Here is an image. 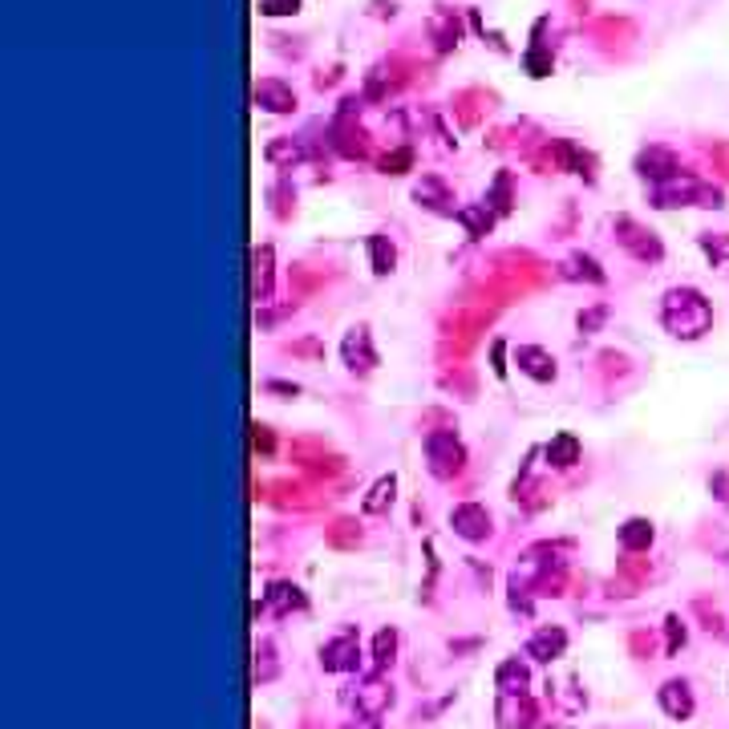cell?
Instances as JSON below:
<instances>
[{"mask_svg": "<svg viewBox=\"0 0 729 729\" xmlns=\"http://www.w3.org/2000/svg\"><path fill=\"white\" fill-rule=\"evenodd\" d=\"M564 648H567L564 628H543V633H535L527 641V656H535V661H556Z\"/></svg>", "mask_w": 729, "mask_h": 729, "instance_id": "7c38bea8", "label": "cell"}, {"mask_svg": "<svg viewBox=\"0 0 729 729\" xmlns=\"http://www.w3.org/2000/svg\"><path fill=\"white\" fill-rule=\"evenodd\" d=\"M495 685H499L503 693H527V669H523L518 661H503Z\"/></svg>", "mask_w": 729, "mask_h": 729, "instance_id": "44dd1931", "label": "cell"}, {"mask_svg": "<svg viewBox=\"0 0 729 729\" xmlns=\"http://www.w3.org/2000/svg\"><path fill=\"white\" fill-rule=\"evenodd\" d=\"M394 653H397V633L394 628H381V633L373 636V664L377 669H389V664H394Z\"/></svg>", "mask_w": 729, "mask_h": 729, "instance_id": "603a6c76", "label": "cell"}, {"mask_svg": "<svg viewBox=\"0 0 729 729\" xmlns=\"http://www.w3.org/2000/svg\"><path fill=\"white\" fill-rule=\"evenodd\" d=\"M394 490H397V479L394 474H385V479H377L373 482V490H369V499L361 503V510L364 515H381L389 503H394Z\"/></svg>", "mask_w": 729, "mask_h": 729, "instance_id": "ac0fdd59", "label": "cell"}, {"mask_svg": "<svg viewBox=\"0 0 729 729\" xmlns=\"http://www.w3.org/2000/svg\"><path fill=\"white\" fill-rule=\"evenodd\" d=\"M523 65H527L531 77H547L551 73V53H547L543 45H531V53L523 58Z\"/></svg>", "mask_w": 729, "mask_h": 729, "instance_id": "4316f807", "label": "cell"}, {"mask_svg": "<svg viewBox=\"0 0 729 729\" xmlns=\"http://www.w3.org/2000/svg\"><path fill=\"white\" fill-rule=\"evenodd\" d=\"M369 259H373L377 276H389V272H394V264H397L394 243L385 240V235H369Z\"/></svg>", "mask_w": 729, "mask_h": 729, "instance_id": "ffe728a7", "label": "cell"}, {"mask_svg": "<svg viewBox=\"0 0 729 729\" xmlns=\"http://www.w3.org/2000/svg\"><path fill=\"white\" fill-rule=\"evenodd\" d=\"M515 361H518V369L527 377H535V381H551L556 377V361L543 353V349H531V345H523L515 353Z\"/></svg>", "mask_w": 729, "mask_h": 729, "instance_id": "4fadbf2b", "label": "cell"}, {"mask_svg": "<svg viewBox=\"0 0 729 729\" xmlns=\"http://www.w3.org/2000/svg\"><path fill=\"white\" fill-rule=\"evenodd\" d=\"M636 171L661 187V182H669V179L681 174V158H677L672 150H664V146H648V150H641V158H636Z\"/></svg>", "mask_w": 729, "mask_h": 729, "instance_id": "277c9868", "label": "cell"}, {"mask_svg": "<svg viewBox=\"0 0 729 729\" xmlns=\"http://www.w3.org/2000/svg\"><path fill=\"white\" fill-rule=\"evenodd\" d=\"M600 320H604V308H592L587 317H579V328H595Z\"/></svg>", "mask_w": 729, "mask_h": 729, "instance_id": "d6a6232c", "label": "cell"}, {"mask_svg": "<svg viewBox=\"0 0 729 729\" xmlns=\"http://www.w3.org/2000/svg\"><path fill=\"white\" fill-rule=\"evenodd\" d=\"M413 195H418V203H426L430 211H454L450 191H446V182L441 179H422L418 187H413Z\"/></svg>", "mask_w": 729, "mask_h": 729, "instance_id": "2e32d148", "label": "cell"}, {"mask_svg": "<svg viewBox=\"0 0 729 729\" xmlns=\"http://www.w3.org/2000/svg\"><path fill=\"white\" fill-rule=\"evenodd\" d=\"M564 276L587 280V284H604V272H600V264H595L592 256H572L567 259V268H564Z\"/></svg>", "mask_w": 729, "mask_h": 729, "instance_id": "7402d4cb", "label": "cell"}, {"mask_svg": "<svg viewBox=\"0 0 729 729\" xmlns=\"http://www.w3.org/2000/svg\"><path fill=\"white\" fill-rule=\"evenodd\" d=\"M661 320L672 336L681 341H697L701 333H710L713 325V304L701 296L697 288H672L661 300Z\"/></svg>", "mask_w": 729, "mask_h": 729, "instance_id": "6da1fadb", "label": "cell"}, {"mask_svg": "<svg viewBox=\"0 0 729 729\" xmlns=\"http://www.w3.org/2000/svg\"><path fill=\"white\" fill-rule=\"evenodd\" d=\"M499 721H503L507 729H531V721H535V710H531L527 693H503V701H499Z\"/></svg>", "mask_w": 729, "mask_h": 729, "instance_id": "9c48e42d", "label": "cell"}, {"mask_svg": "<svg viewBox=\"0 0 729 729\" xmlns=\"http://www.w3.org/2000/svg\"><path fill=\"white\" fill-rule=\"evenodd\" d=\"M349 729H381V725H377V717H364V721H357V725H349Z\"/></svg>", "mask_w": 729, "mask_h": 729, "instance_id": "836d02e7", "label": "cell"}, {"mask_svg": "<svg viewBox=\"0 0 729 729\" xmlns=\"http://www.w3.org/2000/svg\"><path fill=\"white\" fill-rule=\"evenodd\" d=\"M256 106L272 110V114H292L296 110V94L284 81H276V77H264V81H256Z\"/></svg>", "mask_w": 729, "mask_h": 729, "instance_id": "ba28073f", "label": "cell"}, {"mask_svg": "<svg viewBox=\"0 0 729 729\" xmlns=\"http://www.w3.org/2000/svg\"><path fill=\"white\" fill-rule=\"evenodd\" d=\"M495 207H499V211H510V174H499V179H495Z\"/></svg>", "mask_w": 729, "mask_h": 729, "instance_id": "f1b7e54d", "label": "cell"}, {"mask_svg": "<svg viewBox=\"0 0 729 729\" xmlns=\"http://www.w3.org/2000/svg\"><path fill=\"white\" fill-rule=\"evenodd\" d=\"M458 219L466 223V227H471V235H474V240H479V235H487V231H490V211H487V203H482V207H462V211H458Z\"/></svg>", "mask_w": 729, "mask_h": 729, "instance_id": "cb8c5ba5", "label": "cell"}, {"mask_svg": "<svg viewBox=\"0 0 729 729\" xmlns=\"http://www.w3.org/2000/svg\"><path fill=\"white\" fill-rule=\"evenodd\" d=\"M547 458H551V466H559V471L576 466L579 462V441L572 438V434H556V438L547 441Z\"/></svg>", "mask_w": 729, "mask_h": 729, "instance_id": "9a60e30c", "label": "cell"}, {"mask_svg": "<svg viewBox=\"0 0 729 729\" xmlns=\"http://www.w3.org/2000/svg\"><path fill=\"white\" fill-rule=\"evenodd\" d=\"M620 543L628 547V551H644V547L653 543V523H648V518H628L620 527Z\"/></svg>", "mask_w": 729, "mask_h": 729, "instance_id": "d6986e66", "label": "cell"}, {"mask_svg": "<svg viewBox=\"0 0 729 729\" xmlns=\"http://www.w3.org/2000/svg\"><path fill=\"white\" fill-rule=\"evenodd\" d=\"M300 9V0H259V12L264 17H288Z\"/></svg>", "mask_w": 729, "mask_h": 729, "instance_id": "83f0119b", "label": "cell"}, {"mask_svg": "<svg viewBox=\"0 0 729 729\" xmlns=\"http://www.w3.org/2000/svg\"><path fill=\"white\" fill-rule=\"evenodd\" d=\"M426 458H430V471L438 474V479H446V474H454L462 466V441L454 438V434L446 430H434L430 438H426Z\"/></svg>", "mask_w": 729, "mask_h": 729, "instance_id": "7a4b0ae2", "label": "cell"}, {"mask_svg": "<svg viewBox=\"0 0 729 729\" xmlns=\"http://www.w3.org/2000/svg\"><path fill=\"white\" fill-rule=\"evenodd\" d=\"M308 600H304V592H300L296 584H272L268 587V608L272 612H292V608H304Z\"/></svg>", "mask_w": 729, "mask_h": 729, "instance_id": "e0dca14e", "label": "cell"}, {"mask_svg": "<svg viewBox=\"0 0 729 729\" xmlns=\"http://www.w3.org/2000/svg\"><path fill=\"white\" fill-rule=\"evenodd\" d=\"M389 701H394V689H389L381 677H364V681H357L353 693H349V705H353L361 717H381V713L389 710Z\"/></svg>", "mask_w": 729, "mask_h": 729, "instance_id": "3957f363", "label": "cell"}, {"mask_svg": "<svg viewBox=\"0 0 729 729\" xmlns=\"http://www.w3.org/2000/svg\"><path fill=\"white\" fill-rule=\"evenodd\" d=\"M450 523H454V531H458L462 539H487V531H490V515H487V507H479V503H458L454 515H450Z\"/></svg>", "mask_w": 729, "mask_h": 729, "instance_id": "52a82bcc", "label": "cell"}, {"mask_svg": "<svg viewBox=\"0 0 729 729\" xmlns=\"http://www.w3.org/2000/svg\"><path fill=\"white\" fill-rule=\"evenodd\" d=\"M341 349H345V364H353V369H361V373L377 364L373 349H369V333H364V328H353V333L345 336V345H341Z\"/></svg>", "mask_w": 729, "mask_h": 729, "instance_id": "5bb4252c", "label": "cell"}, {"mask_svg": "<svg viewBox=\"0 0 729 729\" xmlns=\"http://www.w3.org/2000/svg\"><path fill=\"white\" fill-rule=\"evenodd\" d=\"M251 441H256V450H264V454H272V446H276V441H272V434L264 430V426H251Z\"/></svg>", "mask_w": 729, "mask_h": 729, "instance_id": "4dcf8cb0", "label": "cell"}, {"mask_svg": "<svg viewBox=\"0 0 729 729\" xmlns=\"http://www.w3.org/2000/svg\"><path fill=\"white\" fill-rule=\"evenodd\" d=\"M251 296H256L259 304L272 296V248L268 243L251 251Z\"/></svg>", "mask_w": 729, "mask_h": 729, "instance_id": "8fae6325", "label": "cell"}, {"mask_svg": "<svg viewBox=\"0 0 729 729\" xmlns=\"http://www.w3.org/2000/svg\"><path fill=\"white\" fill-rule=\"evenodd\" d=\"M503 349H507V345H503V341H495V345H490V361H495V373H507V364H503Z\"/></svg>", "mask_w": 729, "mask_h": 729, "instance_id": "1f68e13d", "label": "cell"}, {"mask_svg": "<svg viewBox=\"0 0 729 729\" xmlns=\"http://www.w3.org/2000/svg\"><path fill=\"white\" fill-rule=\"evenodd\" d=\"M357 656H361V644H357V636H336V641H328L325 648H320V664H325V672H349L357 669Z\"/></svg>", "mask_w": 729, "mask_h": 729, "instance_id": "8992f818", "label": "cell"}, {"mask_svg": "<svg viewBox=\"0 0 729 729\" xmlns=\"http://www.w3.org/2000/svg\"><path fill=\"white\" fill-rule=\"evenodd\" d=\"M300 158H304V150L292 138H280V142L268 146V163H300Z\"/></svg>", "mask_w": 729, "mask_h": 729, "instance_id": "d4e9b609", "label": "cell"}, {"mask_svg": "<svg viewBox=\"0 0 729 729\" xmlns=\"http://www.w3.org/2000/svg\"><path fill=\"white\" fill-rule=\"evenodd\" d=\"M664 624H669V656H672V653H677V648L685 644V624L677 620V616H669Z\"/></svg>", "mask_w": 729, "mask_h": 729, "instance_id": "f546056e", "label": "cell"}, {"mask_svg": "<svg viewBox=\"0 0 729 729\" xmlns=\"http://www.w3.org/2000/svg\"><path fill=\"white\" fill-rule=\"evenodd\" d=\"M616 231H620V243L628 251H633L636 259H661V240H656L653 231H644L641 223H633V219H616Z\"/></svg>", "mask_w": 729, "mask_h": 729, "instance_id": "5b68a950", "label": "cell"}, {"mask_svg": "<svg viewBox=\"0 0 729 729\" xmlns=\"http://www.w3.org/2000/svg\"><path fill=\"white\" fill-rule=\"evenodd\" d=\"M656 697H661V710L669 713V717H677V721H685L693 713V693H689V685L685 681H664Z\"/></svg>", "mask_w": 729, "mask_h": 729, "instance_id": "30bf717a", "label": "cell"}, {"mask_svg": "<svg viewBox=\"0 0 729 729\" xmlns=\"http://www.w3.org/2000/svg\"><path fill=\"white\" fill-rule=\"evenodd\" d=\"M410 166H413V150H410V146H402V150H389V154L381 158V171H385V174H405Z\"/></svg>", "mask_w": 729, "mask_h": 729, "instance_id": "484cf974", "label": "cell"}]
</instances>
